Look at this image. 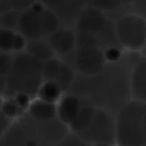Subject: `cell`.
<instances>
[{"label": "cell", "instance_id": "6da1fadb", "mask_svg": "<svg viewBox=\"0 0 146 146\" xmlns=\"http://www.w3.org/2000/svg\"><path fill=\"white\" fill-rule=\"evenodd\" d=\"M115 125L119 145H146V102H127L116 113Z\"/></svg>", "mask_w": 146, "mask_h": 146}, {"label": "cell", "instance_id": "7a4b0ae2", "mask_svg": "<svg viewBox=\"0 0 146 146\" xmlns=\"http://www.w3.org/2000/svg\"><path fill=\"white\" fill-rule=\"evenodd\" d=\"M45 5L36 0L27 9L22 11L17 27L25 37L31 40L52 34L59 25L58 16L45 8Z\"/></svg>", "mask_w": 146, "mask_h": 146}, {"label": "cell", "instance_id": "3957f363", "mask_svg": "<svg viewBox=\"0 0 146 146\" xmlns=\"http://www.w3.org/2000/svg\"><path fill=\"white\" fill-rule=\"evenodd\" d=\"M40 60L29 54H22L13 62L9 71V86L18 92L34 93L38 88L43 74Z\"/></svg>", "mask_w": 146, "mask_h": 146}, {"label": "cell", "instance_id": "277c9868", "mask_svg": "<svg viewBox=\"0 0 146 146\" xmlns=\"http://www.w3.org/2000/svg\"><path fill=\"white\" fill-rule=\"evenodd\" d=\"M117 37L123 45L139 50L146 43V22L142 16L129 14L119 18L116 24Z\"/></svg>", "mask_w": 146, "mask_h": 146}, {"label": "cell", "instance_id": "5b68a950", "mask_svg": "<svg viewBox=\"0 0 146 146\" xmlns=\"http://www.w3.org/2000/svg\"><path fill=\"white\" fill-rule=\"evenodd\" d=\"M86 131L90 140L101 144H111L116 141L115 116L103 110L95 111Z\"/></svg>", "mask_w": 146, "mask_h": 146}, {"label": "cell", "instance_id": "8992f818", "mask_svg": "<svg viewBox=\"0 0 146 146\" xmlns=\"http://www.w3.org/2000/svg\"><path fill=\"white\" fill-rule=\"evenodd\" d=\"M76 62L79 68L88 74H96L104 68L105 56L99 50L87 47L79 50Z\"/></svg>", "mask_w": 146, "mask_h": 146}, {"label": "cell", "instance_id": "52a82bcc", "mask_svg": "<svg viewBox=\"0 0 146 146\" xmlns=\"http://www.w3.org/2000/svg\"><path fill=\"white\" fill-rule=\"evenodd\" d=\"M133 99L146 102V56L139 61L131 73Z\"/></svg>", "mask_w": 146, "mask_h": 146}, {"label": "cell", "instance_id": "ba28073f", "mask_svg": "<svg viewBox=\"0 0 146 146\" xmlns=\"http://www.w3.org/2000/svg\"><path fill=\"white\" fill-rule=\"evenodd\" d=\"M107 19L100 9L96 8H89L83 11L78 21L80 31L89 33H97L104 29Z\"/></svg>", "mask_w": 146, "mask_h": 146}, {"label": "cell", "instance_id": "9c48e42d", "mask_svg": "<svg viewBox=\"0 0 146 146\" xmlns=\"http://www.w3.org/2000/svg\"><path fill=\"white\" fill-rule=\"evenodd\" d=\"M50 35V45L58 53H66L74 45L75 36L70 30H56Z\"/></svg>", "mask_w": 146, "mask_h": 146}, {"label": "cell", "instance_id": "30bf717a", "mask_svg": "<svg viewBox=\"0 0 146 146\" xmlns=\"http://www.w3.org/2000/svg\"><path fill=\"white\" fill-rule=\"evenodd\" d=\"M29 111L35 119L43 121L53 119L56 115V110L53 103L40 99L31 105Z\"/></svg>", "mask_w": 146, "mask_h": 146}, {"label": "cell", "instance_id": "8fae6325", "mask_svg": "<svg viewBox=\"0 0 146 146\" xmlns=\"http://www.w3.org/2000/svg\"><path fill=\"white\" fill-rule=\"evenodd\" d=\"M80 111L79 100L74 96L65 97L61 102L59 113L63 121L72 124L77 118Z\"/></svg>", "mask_w": 146, "mask_h": 146}, {"label": "cell", "instance_id": "7c38bea8", "mask_svg": "<svg viewBox=\"0 0 146 146\" xmlns=\"http://www.w3.org/2000/svg\"><path fill=\"white\" fill-rule=\"evenodd\" d=\"M52 48L50 45L38 39L32 40L27 46L29 53L40 60L49 59L53 54Z\"/></svg>", "mask_w": 146, "mask_h": 146}, {"label": "cell", "instance_id": "4fadbf2b", "mask_svg": "<svg viewBox=\"0 0 146 146\" xmlns=\"http://www.w3.org/2000/svg\"><path fill=\"white\" fill-rule=\"evenodd\" d=\"M61 89L55 81H47L39 89L40 98L46 102L54 103L59 97Z\"/></svg>", "mask_w": 146, "mask_h": 146}, {"label": "cell", "instance_id": "5bb4252c", "mask_svg": "<svg viewBox=\"0 0 146 146\" xmlns=\"http://www.w3.org/2000/svg\"><path fill=\"white\" fill-rule=\"evenodd\" d=\"M96 110L92 108L86 107L80 110L75 121L71 125L73 128L77 131H84L89 126L92 120Z\"/></svg>", "mask_w": 146, "mask_h": 146}, {"label": "cell", "instance_id": "9a60e30c", "mask_svg": "<svg viewBox=\"0 0 146 146\" xmlns=\"http://www.w3.org/2000/svg\"><path fill=\"white\" fill-rule=\"evenodd\" d=\"M72 69L65 64H60V67L54 80L61 89H66L70 85L73 79Z\"/></svg>", "mask_w": 146, "mask_h": 146}, {"label": "cell", "instance_id": "2e32d148", "mask_svg": "<svg viewBox=\"0 0 146 146\" xmlns=\"http://www.w3.org/2000/svg\"><path fill=\"white\" fill-rule=\"evenodd\" d=\"M16 33L13 29L2 28L0 31V47L2 52L13 50V45Z\"/></svg>", "mask_w": 146, "mask_h": 146}, {"label": "cell", "instance_id": "e0dca14e", "mask_svg": "<svg viewBox=\"0 0 146 146\" xmlns=\"http://www.w3.org/2000/svg\"><path fill=\"white\" fill-rule=\"evenodd\" d=\"M21 13V11L12 9L3 13L1 17V23L3 28L13 29L16 26L17 27Z\"/></svg>", "mask_w": 146, "mask_h": 146}, {"label": "cell", "instance_id": "ac0fdd59", "mask_svg": "<svg viewBox=\"0 0 146 146\" xmlns=\"http://www.w3.org/2000/svg\"><path fill=\"white\" fill-rule=\"evenodd\" d=\"M60 64L56 60H48L43 66V74L49 79L55 78Z\"/></svg>", "mask_w": 146, "mask_h": 146}, {"label": "cell", "instance_id": "d6986e66", "mask_svg": "<svg viewBox=\"0 0 146 146\" xmlns=\"http://www.w3.org/2000/svg\"><path fill=\"white\" fill-rule=\"evenodd\" d=\"M19 107V106L17 104L16 100L6 102L3 105L2 112L7 117H14L17 115Z\"/></svg>", "mask_w": 146, "mask_h": 146}, {"label": "cell", "instance_id": "ffe728a7", "mask_svg": "<svg viewBox=\"0 0 146 146\" xmlns=\"http://www.w3.org/2000/svg\"><path fill=\"white\" fill-rule=\"evenodd\" d=\"M94 8L98 9L116 8L119 5V0H92Z\"/></svg>", "mask_w": 146, "mask_h": 146}, {"label": "cell", "instance_id": "44dd1931", "mask_svg": "<svg viewBox=\"0 0 146 146\" xmlns=\"http://www.w3.org/2000/svg\"><path fill=\"white\" fill-rule=\"evenodd\" d=\"M121 52L118 47L111 46L105 52V58L107 60L115 63L117 62L121 58Z\"/></svg>", "mask_w": 146, "mask_h": 146}, {"label": "cell", "instance_id": "7402d4cb", "mask_svg": "<svg viewBox=\"0 0 146 146\" xmlns=\"http://www.w3.org/2000/svg\"><path fill=\"white\" fill-rule=\"evenodd\" d=\"M13 64L11 58L8 54L3 53L0 57V70L1 74H4L10 71Z\"/></svg>", "mask_w": 146, "mask_h": 146}, {"label": "cell", "instance_id": "603a6c76", "mask_svg": "<svg viewBox=\"0 0 146 146\" xmlns=\"http://www.w3.org/2000/svg\"><path fill=\"white\" fill-rule=\"evenodd\" d=\"M29 97L28 94L24 92H18L16 97V102L21 108L27 107L29 104Z\"/></svg>", "mask_w": 146, "mask_h": 146}, {"label": "cell", "instance_id": "cb8c5ba5", "mask_svg": "<svg viewBox=\"0 0 146 146\" xmlns=\"http://www.w3.org/2000/svg\"><path fill=\"white\" fill-rule=\"evenodd\" d=\"M25 37L23 35L20 34H16L15 38H14V45H13V50L19 51L23 49L25 45Z\"/></svg>", "mask_w": 146, "mask_h": 146}, {"label": "cell", "instance_id": "d4e9b609", "mask_svg": "<svg viewBox=\"0 0 146 146\" xmlns=\"http://www.w3.org/2000/svg\"><path fill=\"white\" fill-rule=\"evenodd\" d=\"M40 1L47 7L56 8L59 6L65 0H40Z\"/></svg>", "mask_w": 146, "mask_h": 146}, {"label": "cell", "instance_id": "484cf974", "mask_svg": "<svg viewBox=\"0 0 146 146\" xmlns=\"http://www.w3.org/2000/svg\"><path fill=\"white\" fill-rule=\"evenodd\" d=\"M144 53H145V56H146V43L144 46Z\"/></svg>", "mask_w": 146, "mask_h": 146}]
</instances>
